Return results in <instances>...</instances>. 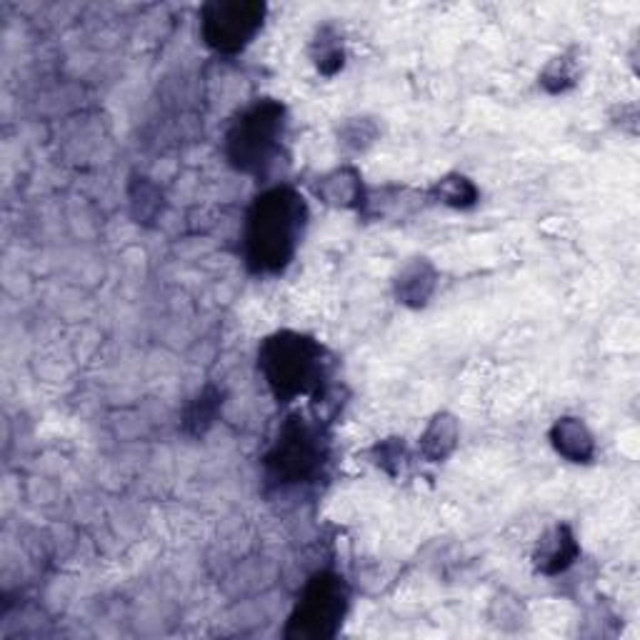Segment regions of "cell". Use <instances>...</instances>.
<instances>
[{
    "label": "cell",
    "instance_id": "cell-8",
    "mask_svg": "<svg viewBox=\"0 0 640 640\" xmlns=\"http://www.w3.org/2000/svg\"><path fill=\"white\" fill-rule=\"evenodd\" d=\"M551 441L555 445V451L571 463H588L595 453L591 431H588L585 423L578 419L558 421L551 431Z\"/></svg>",
    "mask_w": 640,
    "mask_h": 640
},
{
    "label": "cell",
    "instance_id": "cell-1",
    "mask_svg": "<svg viewBox=\"0 0 640 640\" xmlns=\"http://www.w3.org/2000/svg\"><path fill=\"white\" fill-rule=\"evenodd\" d=\"M306 203L291 188L263 193L248 213V258L258 270H280L296 253Z\"/></svg>",
    "mask_w": 640,
    "mask_h": 640
},
{
    "label": "cell",
    "instance_id": "cell-10",
    "mask_svg": "<svg viewBox=\"0 0 640 640\" xmlns=\"http://www.w3.org/2000/svg\"><path fill=\"white\" fill-rule=\"evenodd\" d=\"M435 286V270L425 260H415L405 266L395 288H398V298L408 306H423Z\"/></svg>",
    "mask_w": 640,
    "mask_h": 640
},
{
    "label": "cell",
    "instance_id": "cell-11",
    "mask_svg": "<svg viewBox=\"0 0 640 640\" xmlns=\"http://www.w3.org/2000/svg\"><path fill=\"white\" fill-rule=\"evenodd\" d=\"M455 441H459V423L451 415H435L421 439V445L431 461H443L455 449Z\"/></svg>",
    "mask_w": 640,
    "mask_h": 640
},
{
    "label": "cell",
    "instance_id": "cell-13",
    "mask_svg": "<svg viewBox=\"0 0 640 640\" xmlns=\"http://www.w3.org/2000/svg\"><path fill=\"white\" fill-rule=\"evenodd\" d=\"M439 196L443 203H449V206L463 208V206H471V203L475 200V188L469 178L453 176L439 183Z\"/></svg>",
    "mask_w": 640,
    "mask_h": 640
},
{
    "label": "cell",
    "instance_id": "cell-3",
    "mask_svg": "<svg viewBox=\"0 0 640 640\" xmlns=\"http://www.w3.org/2000/svg\"><path fill=\"white\" fill-rule=\"evenodd\" d=\"M280 136L283 108L273 100H266L236 120L228 134V156L240 170H260L276 154Z\"/></svg>",
    "mask_w": 640,
    "mask_h": 640
},
{
    "label": "cell",
    "instance_id": "cell-9",
    "mask_svg": "<svg viewBox=\"0 0 640 640\" xmlns=\"http://www.w3.org/2000/svg\"><path fill=\"white\" fill-rule=\"evenodd\" d=\"M318 196L328 206L335 208H353L363 200V188H361V176L351 168H338L328 173L318 186Z\"/></svg>",
    "mask_w": 640,
    "mask_h": 640
},
{
    "label": "cell",
    "instance_id": "cell-5",
    "mask_svg": "<svg viewBox=\"0 0 640 640\" xmlns=\"http://www.w3.org/2000/svg\"><path fill=\"white\" fill-rule=\"evenodd\" d=\"M263 16L260 3H210L203 10V38L216 50L236 53L258 33Z\"/></svg>",
    "mask_w": 640,
    "mask_h": 640
},
{
    "label": "cell",
    "instance_id": "cell-6",
    "mask_svg": "<svg viewBox=\"0 0 640 640\" xmlns=\"http://www.w3.org/2000/svg\"><path fill=\"white\" fill-rule=\"evenodd\" d=\"M321 459L323 453L316 433H313L306 423L298 421L286 425L278 443L273 445L268 455V469L278 481L283 479L286 483H298L318 471Z\"/></svg>",
    "mask_w": 640,
    "mask_h": 640
},
{
    "label": "cell",
    "instance_id": "cell-4",
    "mask_svg": "<svg viewBox=\"0 0 640 640\" xmlns=\"http://www.w3.org/2000/svg\"><path fill=\"white\" fill-rule=\"evenodd\" d=\"M348 593L338 575L321 573L303 591L291 618V638H331L345 616Z\"/></svg>",
    "mask_w": 640,
    "mask_h": 640
},
{
    "label": "cell",
    "instance_id": "cell-7",
    "mask_svg": "<svg viewBox=\"0 0 640 640\" xmlns=\"http://www.w3.org/2000/svg\"><path fill=\"white\" fill-rule=\"evenodd\" d=\"M578 558V543L575 535L568 531L565 525H558L553 531H548L541 543L535 548V565L541 573L555 575L565 571Z\"/></svg>",
    "mask_w": 640,
    "mask_h": 640
},
{
    "label": "cell",
    "instance_id": "cell-12",
    "mask_svg": "<svg viewBox=\"0 0 640 640\" xmlns=\"http://www.w3.org/2000/svg\"><path fill=\"white\" fill-rule=\"evenodd\" d=\"M220 393L216 388H208L200 393V398L193 403V408L188 411V421L186 425L193 433H203L208 429V425L216 421V413H218V405H220Z\"/></svg>",
    "mask_w": 640,
    "mask_h": 640
},
{
    "label": "cell",
    "instance_id": "cell-2",
    "mask_svg": "<svg viewBox=\"0 0 640 640\" xmlns=\"http://www.w3.org/2000/svg\"><path fill=\"white\" fill-rule=\"evenodd\" d=\"M260 368L278 398H296L323 378V348L298 333H278L263 343Z\"/></svg>",
    "mask_w": 640,
    "mask_h": 640
}]
</instances>
